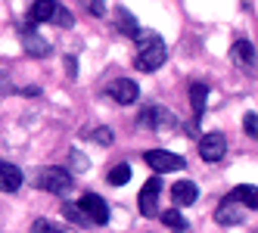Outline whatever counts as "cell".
Instances as JSON below:
<instances>
[{
  "instance_id": "cell-1",
  "label": "cell",
  "mask_w": 258,
  "mask_h": 233,
  "mask_svg": "<svg viewBox=\"0 0 258 233\" xmlns=\"http://www.w3.org/2000/svg\"><path fill=\"white\" fill-rule=\"evenodd\" d=\"M72 174L66 171V168H44L41 174H38V187L44 190V193H56V196H62V193H72Z\"/></svg>"
},
{
  "instance_id": "cell-2",
  "label": "cell",
  "mask_w": 258,
  "mask_h": 233,
  "mask_svg": "<svg viewBox=\"0 0 258 233\" xmlns=\"http://www.w3.org/2000/svg\"><path fill=\"white\" fill-rule=\"evenodd\" d=\"M165 59H168V50H165V44H162V38H159V41H153V44L140 47L134 65H137L140 71H156V68L165 65Z\"/></svg>"
},
{
  "instance_id": "cell-3",
  "label": "cell",
  "mask_w": 258,
  "mask_h": 233,
  "mask_svg": "<svg viewBox=\"0 0 258 233\" xmlns=\"http://www.w3.org/2000/svg\"><path fill=\"white\" fill-rule=\"evenodd\" d=\"M143 159H146V165H150L156 174H168V171H180V168H187L183 156L168 152V149H150Z\"/></svg>"
},
{
  "instance_id": "cell-4",
  "label": "cell",
  "mask_w": 258,
  "mask_h": 233,
  "mask_svg": "<svg viewBox=\"0 0 258 233\" xmlns=\"http://www.w3.org/2000/svg\"><path fill=\"white\" fill-rule=\"evenodd\" d=\"M224 152H227V137H224V134L212 131V134H206V137L199 140V156H202V162H221V159H224Z\"/></svg>"
},
{
  "instance_id": "cell-5",
  "label": "cell",
  "mask_w": 258,
  "mask_h": 233,
  "mask_svg": "<svg viewBox=\"0 0 258 233\" xmlns=\"http://www.w3.org/2000/svg\"><path fill=\"white\" fill-rule=\"evenodd\" d=\"M78 208L84 211V218L90 224H109V205L100 199L97 193H84L81 202H78Z\"/></svg>"
},
{
  "instance_id": "cell-6",
  "label": "cell",
  "mask_w": 258,
  "mask_h": 233,
  "mask_svg": "<svg viewBox=\"0 0 258 233\" xmlns=\"http://www.w3.org/2000/svg\"><path fill=\"white\" fill-rule=\"evenodd\" d=\"M106 94L112 97L115 103H121V106H127V103H137V97H140V87L131 81V78H115L112 84L106 87Z\"/></svg>"
},
{
  "instance_id": "cell-7",
  "label": "cell",
  "mask_w": 258,
  "mask_h": 233,
  "mask_svg": "<svg viewBox=\"0 0 258 233\" xmlns=\"http://www.w3.org/2000/svg\"><path fill=\"white\" fill-rule=\"evenodd\" d=\"M159 193H162V181L159 177H150V181L143 184V190H140V211L146 218H153L159 211Z\"/></svg>"
},
{
  "instance_id": "cell-8",
  "label": "cell",
  "mask_w": 258,
  "mask_h": 233,
  "mask_svg": "<svg viewBox=\"0 0 258 233\" xmlns=\"http://www.w3.org/2000/svg\"><path fill=\"white\" fill-rule=\"evenodd\" d=\"M215 218H218V224H243L246 221V211H243V205H239L236 199H227L218 205V211H215Z\"/></svg>"
},
{
  "instance_id": "cell-9",
  "label": "cell",
  "mask_w": 258,
  "mask_h": 233,
  "mask_svg": "<svg viewBox=\"0 0 258 233\" xmlns=\"http://www.w3.org/2000/svg\"><path fill=\"white\" fill-rule=\"evenodd\" d=\"M22 168H16L13 162H0V190L4 193H16L22 187Z\"/></svg>"
},
{
  "instance_id": "cell-10",
  "label": "cell",
  "mask_w": 258,
  "mask_h": 233,
  "mask_svg": "<svg viewBox=\"0 0 258 233\" xmlns=\"http://www.w3.org/2000/svg\"><path fill=\"white\" fill-rule=\"evenodd\" d=\"M196 196H199V190H196L193 181H180V184L171 187V199H174V205H193Z\"/></svg>"
},
{
  "instance_id": "cell-11",
  "label": "cell",
  "mask_w": 258,
  "mask_h": 233,
  "mask_svg": "<svg viewBox=\"0 0 258 233\" xmlns=\"http://www.w3.org/2000/svg\"><path fill=\"white\" fill-rule=\"evenodd\" d=\"M233 56L246 71H255V44L252 41H236L233 44Z\"/></svg>"
},
{
  "instance_id": "cell-12",
  "label": "cell",
  "mask_w": 258,
  "mask_h": 233,
  "mask_svg": "<svg viewBox=\"0 0 258 233\" xmlns=\"http://www.w3.org/2000/svg\"><path fill=\"white\" fill-rule=\"evenodd\" d=\"M140 124L143 128H165V124H171V115L165 112V109H159V106H150V109H143V115H140Z\"/></svg>"
},
{
  "instance_id": "cell-13",
  "label": "cell",
  "mask_w": 258,
  "mask_h": 233,
  "mask_svg": "<svg viewBox=\"0 0 258 233\" xmlns=\"http://www.w3.org/2000/svg\"><path fill=\"white\" fill-rule=\"evenodd\" d=\"M56 0H34V7H31V13H28V19L31 22H50L53 19V13H56Z\"/></svg>"
},
{
  "instance_id": "cell-14",
  "label": "cell",
  "mask_w": 258,
  "mask_h": 233,
  "mask_svg": "<svg viewBox=\"0 0 258 233\" xmlns=\"http://www.w3.org/2000/svg\"><path fill=\"white\" fill-rule=\"evenodd\" d=\"M25 53H28V56H38V59H44V56H50V44L41 38V34H34V31H28L25 34Z\"/></svg>"
},
{
  "instance_id": "cell-15",
  "label": "cell",
  "mask_w": 258,
  "mask_h": 233,
  "mask_svg": "<svg viewBox=\"0 0 258 233\" xmlns=\"http://www.w3.org/2000/svg\"><path fill=\"white\" fill-rule=\"evenodd\" d=\"M255 193H258L255 187L243 184V187H236V190L230 193V199H236V202L243 205V208H252V211H255V208H258V196H255Z\"/></svg>"
},
{
  "instance_id": "cell-16",
  "label": "cell",
  "mask_w": 258,
  "mask_h": 233,
  "mask_svg": "<svg viewBox=\"0 0 258 233\" xmlns=\"http://www.w3.org/2000/svg\"><path fill=\"white\" fill-rule=\"evenodd\" d=\"M190 103H193V112L202 115L206 112V103H209V87L206 84H193L190 87Z\"/></svg>"
},
{
  "instance_id": "cell-17",
  "label": "cell",
  "mask_w": 258,
  "mask_h": 233,
  "mask_svg": "<svg viewBox=\"0 0 258 233\" xmlns=\"http://www.w3.org/2000/svg\"><path fill=\"white\" fill-rule=\"evenodd\" d=\"M127 181H131V165H115L112 171H109V184L112 187H121Z\"/></svg>"
},
{
  "instance_id": "cell-18",
  "label": "cell",
  "mask_w": 258,
  "mask_h": 233,
  "mask_svg": "<svg viewBox=\"0 0 258 233\" xmlns=\"http://www.w3.org/2000/svg\"><path fill=\"white\" fill-rule=\"evenodd\" d=\"M162 221L168 224L171 230H187V221H183V214H180L177 208H171V211H165V214H162Z\"/></svg>"
},
{
  "instance_id": "cell-19",
  "label": "cell",
  "mask_w": 258,
  "mask_h": 233,
  "mask_svg": "<svg viewBox=\"0 0 258 233\" xmlns=\"http://www.w3.org/2000/svg\"><path fill=\"white\" fill-rule=\"evenodd\" d=\"M118 28H121L124 34H131V38H134V31H137V22H134V16L127 13V10H118Z\"/></svg>"
},
{
  "instance_id": "cell-20",
  "label": "cell",
  "mask_w": 258,
  "mask_h": 233,
  "mask_svg": "<svg viewBox=\"0 0 258 233\" xmlns=\"http://www.w3.org/2000/svg\"><path fill=\"white\" fill-rule=\"evenodd\" d=\"M50 22H56L59 28H72V25H75V19H72V13H69L66 7H56V13H53Z\"/></svg>"
},
{
  "instance_id": "cell-21",
  "label": "cell",
  "mask_w": 258,
  "mask_h": 233,
  "mask_svg": "<svg viewBox=\"0 0 258 233\" xmlns=\"http://www.w3.org/2000/svg\"><path fill=\"white\" fill-rule=\"evenodd\" d=\"M69 162H72V168H75L78 174H84V171L90 168V162H87V156H84V152H78V149H72V156H69Z\"/></svg>"
},
{
  "instance_id": "cell-22",
  "label": "cell",
  "mask_w": 258,
  "mask_h": 233,
  "mask_svg": "<svg viewBox=\"0 0 258 233\" xmlns=\"http://www.w3.org/2000/svg\"><path fill=\"white\" fill-rule=\"evenodd\" d=\"M87 137H90V140H97L100 146H109V143H112V131H109V128H97V131H90Z\"/></svg>"
},
{
  "instance_id": "cell-23",
  "label": "cell",
  "mask_w": 258,
  "mask_h": 233,
  "mask_svg": "<svg viewBox=\"0 0 258 233\" xmlns=\"http://www.w3.org/2000/svg\"><path fill=\"white\" fill-rule=\"evenodd\" d=\"M62 214H66L69 221H75V224H84V221H87V218H84V211H81L78 205H62Z\"/></svg>"
},
{
  "instance_id": "cell-24",
  "label": "cell",
  "mask_w": 258,
  "mask_h": 233,
  "mask_svg": "<svg viewBox=\"0 0 258 233\" xmlns=\"http://www.w3.org/2000/svg\"><path fill=\"white\" fill-rule=\"evenodd\" d=\"M243 131H246L249 137L258 134V115H255V112H246V115H243Z\"/></svg>"
},
{
  "instance_id": "cell-25",
  "label": "cell",
  "mask_w": 258,
  "mask_h": 233,
  "mask_svg": "<svg viewBox=\"0 0 258 233\" xmlns=\"http://www.w3.org/2000/svg\"><path fill=\"white\" fill-rule=\"evenodd\" d=\"M31 233H62V230H59V227H53L50 221H34Z\"/></svg>"
},
{
  "instance_id": "cell-26",
  "label": "cell",
  "mask_w": 258,
  "mask_h": 233,
  "mask_svg": "<svg viewBox=\"0 0 258 233\" xmlns=\"http://www.w3.org/2000/svg\"><path fill=\"white\" fill-rule=\"evenodd\" d=\"M66 68H69V78H75V75H78V68H75V56H66Z\"/></svg>"
},
{
  "instance_id": "cell-27",
  "label": "cell",
  "mask_w": 258,
  "mask_h": 233,
  "mask_svg": "<svg viewBox=\"0 0 258 233\" xmlns=\"http://www.w3.org/2000/svg\"><path fill=\"white\" fill-rule=\"evenodd\" d=\"M90 10H94V13H97V16H100V13H103V10H106V4H103V0H94V4H90Z\"/></svg>"
},
{
  "instance_id": "cell-28",
  "label": "cell",
  "mask_w": 258,
  "mask_h": 233,
  "mask_svg": "<svg viewBox=\"0 0 258 233\" xmlns=\"http://www.w3.org/2000/svg\"><path fill=\"white\" fill-rule=\"evenodd\" d=\"M41 91H38V87H25V91H22V97H38Z\"/></svg>"
},
{
  "instance_id": "cell-29",
  "label": "cell",
  "mask_w": 258,
  "mask_h": 233,
  "mask_svg": "<svg viewBox=\"0 0 258 233\" xmlns=\"http://www.w3.org/2000/svg\"><path fill=\"white\" fill-rule=\"evenodd\" d=\"M177 233H183V230H177Z\"/></svg>"
}]
</instances>
